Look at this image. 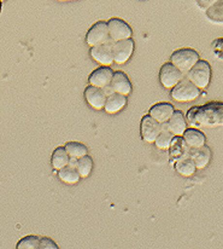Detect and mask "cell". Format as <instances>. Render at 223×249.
Wrapping results in <instances>:
<instances>
[{
	"label": "cell",
	"mask_w": 223,
	"mask_h": 249,
	"mask_svg": "<svg viewBox=\"0 0 223 249\" xmlns=\"http://www.w3.org/2000/svg\"><path fill=\"white\" fill-rule=\"evenodd\" d=\"M113 71L110 67H99V68L94 69L91 73V75L88 76V83L92 86L100 87V89H105L109 87L112 80Z\"/></svg>",
	"instance_id": "7c38bea8"
},
{
	"label": "cell",
	"mask_w": 223,
	"mask_h": 249,
	"mask_svg": "<svg viewBox=\"0 0 223 249\" xmlns=\"http://www.w3.org/2000/svg\"><path fill=\"white\" fill-rule=\"evenodd\" d=\"M182 138L191 149L200 148V146L205 145V142H207L205 134L200 132L199 129L193 128V127L186 129L185 133L182 134Z\"/></svg>",
	"instance_id": "44dd1931"
},
{
	"label": "cell",
	"mask_w": 223,
	"mask_h": 249,
	"mask_svg": "<svg viewBox=\"0 0 223 249\" xmlns=\"http://www.w3.org/2000/svg\"><path fill=\"white\" fill-rule=\"evenodd\" d=\"M106 96H108L106 92L104 91V89H100V87L88 85L85 89L86 102H87L92 108L96 109V110H101V109H104Z\"/></svg>",
	"instance_id": "4fadbf2b"
},
{
	"label": "cell",
	"mask_w": 223,
	"mask_h": 249,
	"mask_svg": "<svg viewBox=\"0 0 223 249\" xmlns=\"http://www.w3.org/2000/svg\"><path fill=\"white\" fill-rule=\"evenodd\" d=\"M175 169L180 176L191 177L195 173L197 167H195L194 161L192 160L191 156H186V158L175 161Z\"/></svg>",
	"instance_id": "603a6c76"
},
{
	"label": "cell",
	"mask_w": 223,
	"mask_h": 249,
	"mask_svg": "<svg viewBox=\"0 0 223 249\" xmlns=\"http://www.w3.org/2000/svg\"><path fill=\"white\" fill-rule=\"evenodd\" d=\"M199 59V53L194 49L183 47L174 51V53L170 56V63L174 64L178 71L186 75Z\"/></svg>",
	"instance_id": "7a4b0ae2"
},
{
	"label": "cell",
	"mask_w": 223,
	"mask_h": 249,
	"mask_svg": "<svg viewBox=\"0 0 223 249\" xmlns=\"http://www.w3.org/2000/svg\"><path fill=\"white\" fill-rule=\"evenodd\" d=\"M1 1H4V0H1Z\"/></svg>",
	"instance_id": "1f68e13d"
},
{
	"label": "cell",
	"mask_w": 223,
	"mask_h": 249,
	"mask_svg": "<svg viewBox=\"0 0 223 249\" xmlns=\"http://www.w3.org/2000/svg\"><path fill=\"white\" fill-rule=\"evenodd\" d=\"M165 127L174 134L175 137H182L185 131L187 129V121H186L185 115L182 111L174 110L173 115L165 124Z\"/></svg>",
	"instance_id": "9a60e30c"
},
{
	"label": "cell",
	"mask_w": 223,
	"mask_h": 249,
	"mask_svg": "<svg viewBox=\"0 0 223 249\" xmlns=\"http://www.w3.org/2000/svg\"><path fill=\"white\" fill-rule=\"evenodd\" d=\"M183 78H185V74L178 71L176 67L172 63L163 64L159 71V81L162 86H164L165 89H172Z\"/></svg>",
	"instance_id": "30bf717a"
},
{
	"label": "cell",
	"mask_w": 223,
	"mask_h": 249,
	"mask_svg": "<svg viewBox=\"0 0 223 249\" xmlns=\"http://www.w3.org/2000/svg\"><path fill=\"white\" fill-rule=\"evenodd\" d=\"M164 124H165L158 123L150 115L143 116L140 124V133L143 141L146 143H153L158 134L160 133V131L164 128Z\"/></svg>",
	"instance_id": "8992f818"
},
{
	"label": "cell",
	"mask_w": 223,
	"mask_h": 249,
	"mask_svg": "<svg viewBox=\"0 0 223 249\" xmlns=\"http://www.w3.org/2000/svg\"><path fill=\"white\" fill-rule=\"evenodd\" d=\"M112 40H109L104 44L96 45V46L91 47L89 51V56L92 59L100 63L101 66L110 67L113 63V53H112Z\"/></svg>",
	"instance_id": "52a82bcc"
},
{
	"label": "cell",
	"mask_w": 223,
	"mask_h": 249,
	"mask_svg": "<svg viewBox=\"0 0 223 249\" xmlns=\"http://www.w3.org/2000/svg\"><path fill=\"white\" fill-rule=\"evenodd\" d=\"M110 40L108 29V22L98 21L89 28L86 36V42L89 46H96V45L104 44V42Z\"/></svg>",
	"instance_id": "9c48e42d"
},
{
	"label": "cell",
	"mask_w": 223,
	"mask_h": 249,
	"mask_svg": "<svg viewBox=\"0 0 223 249\" xmlns=\"http://www.w3.org/2000/svg\"><path fill=\"white\" fill-rule=\"evenodd\" d=\"M64 148L73 160H78V159L88 154L87 146L82 143H79V142H68Z\"/></svg>",
	"instance_id": "cb8c5ba5"
},
{
	"label": "cell",
	"mask_w": 223,
	"mask_h": 249,
	"mask_svg": "<svg viewBox=\"0 0 223 249\" xmlns=\"http://www.w3.org/2000/svg\"><path fill=\"white\" fill-rule=\"evenodd\" d=\"M174 106L170 103H157L153 107H151L148 115L152 116L155 120H157L160 124H167L170 116L174 113Z\"/></svg>",
	"instance_id": "e0dca14e"
},
{
	"label": "cell",
	"mask_w": 223,
	"mask_h": 249,
	"mask_svg": "<svg viewBox=\"0 0 223 249\" xmlns=\"http://www.w3.org/2000/svg\"><path fill=\"white\" fill-rule=\"evenodd\" d=\"M169 153H170V160L177 161L180 159L190 156L191 148L186 144L183 141L182 137H174L172 144L169 146Z\"/></svg>",
	"instance_id": "ac0fdd59"
},
{
	"label": "cell",
	"mask_w": 223,
	"mask_h": 249,
	"mask_svg": "<svg viewBox=\"0 0 223 249\" xmlns=\"http://www.w3.org/2000/svg\"><path fill=\"white\" fill-rule=\"evenodd\" d=\"M207 18L215 23L223 24V0H217L207 10H205Z\"/></svg>",
	"instance_id": "484cf974"
},
{
	"label": "cell",
	"mask_w": 223,
	"mask_h": 249,
	"mask_svg": "<svg viewBox=\"0 0 223 249\" xmlns=\"http://www.w3.org/2000/svg\"><path fill=\"white\" fill-rule=\"evenodd\" d=\"M197 1V5L200 7L202 10H207L212 4L217 1V0H195Z\"/></svg>",
	"instance_id": "f1b7e54d"
},
{
	"label": "cell",
	"mask_w": 223,
	"mask_h": 249,
	"mask_svg": "<svg viewBox=\"0 0 223 249\" xmlns=\"http://www.w3.org/2000/svg\"><path fill=\"white\" fill-rule=\"evenodd\" d=\"M110 87L113 92H117L123 96H128L133 91V85L127 74L123 73V71H113Z\"/></svg>",
	"instance_id": "5bb4252c"
},
{
	"label": "cell",
	"mask_w": 223,
	"mask_h": 249,
	"mask_svg": "<svg viewBox=\"0 0 223 249\" xmlns=\"http://www.w3.org/2000/svg\"><path fill=\"white\" fill-rule=\"evenodd\" d=\"M174 134H173L164 124V128L160 131V133L158 134L157 138H156V141L153 142V143H155V145L157 146L158 149H160V150H168L170 144H172L173 139H174Z\"/></svg>",
	"instance_id": "4316f807"
},
{
	"label": "cell",
	"mask_w": 223,
	"mask_h": 249,
	"mask_svg": "<svg viewBox=\"0 0 223 249\" xmlns=\"http://www.w3.org/2000/svg\"><path fill=\"white\" fill-rule=\"evenodd\" d=\"M186 78L192 81L198 89H204L211 81V67L204 59H199L191 71L186 74Z\"/></svg>",
	"instance_id": "3957f363"
},
{
	"label": "cell",
	"mask_w": 223,
	"mask_h": 249,
	"mask_svg": "<svg viewBox=\"0 0 223 249\" xmlns=\"http://www.w3.org/2000/svg\"><path fill=\"white\" fill-rule=\"evenodd\" d=\"M190 156L194 161L197 169H204L211 161V150L209 146L203 145L197 149H191Z\"/></svg>",
	"instance_id": "d6986e66"
},
{
	"label": "cell",
	"mask_w": 223,
	"mask_h": 249,
	"mask_svg": "<svg viewBox=\"0 0 223 249\" xmlns=\"http://www.w3.org/2000/svg\"><path fill=\"white\" fill-rule=\"evenodd\" d=\"M58 178L61 179L63 183L69 184V185H74V184L79 183L81 179L80 173H79L78 168L75 166V160L71 159V162L69 165L64 166L58 171Z\"/></svg>",
	"instance_id": "ffe728a7"
},
{
	"label": "cell",
	"mask_w": 223,
	"mask_h": 249,
	"mask_svg": "<svg viewBox=\"0 0 223 249\" xmlns=\"http://www.w3.org/2000/svg\"><path fill=\"white\" fill-rule=\"evenodd\" d=\"M170 96L176 102H191L200 96V89L187 78H183L177 85L172 89Z\"/></svg>",
	"instance_id": "277c9868"
},
{
	"label": "cell",
	"mask_w": 223,
	"mask_h": 249,
	"mask_svg": "<svg viewBox=\"0 0 223 249\" xmlns=\"http://www.w3.org/2000/svg\"><path fill=\"white\" fill-rule=\"evenodd\" d=\"M75 166L78 168L79 173H80L81 178H87V177L91 176L92 171H93L94 163L91 156H88L87 154V155L75 160Z\"/></svg>",
	"instance_id": "d4e9b609"
},
{
	"label": "cell",
	"mask_w": 223,
	"mask_h": 249,
	"mask_svg": "<svg viewBox=\"0 0 223 249\" xmlns=\"http://www.w3.org/2000/svg\"><path fill=\"white\" fill-rule=\"evenodd\" d=\"M57 1H73V0H57Z\"/></svg>",
	"instance_id": "f546056e"
},
{
	"label": "cell",
	"mask_w": 223,
	"mask_h": 249,
	"mask_svg": "<svg viewBox=\"0 0 223 249\" xmlns=\"http://www.w3.org/2000/svg\"><path fill=\"white\" fill-rule=\"evenodd\" d=\"M17 249H58V246L44 236H26L17 243Z\"/></svg>",
	"instance_id": "8fae6325"
},
{
	"label": "cell",
	"mask_w": 223,
	"mask_h": 249,
	"mask_svg": "<svg viewBox=\"0 0 223 249\" xmlns=\"http://www.w3.org/2000/svg\"><path fill=\"white\" fill-rule=\"evenodd\" d=\"M212 50L219 58L223 59V38L216 39L212 42Z\"/></svg>",
	"instance_id": "83f0119b"
},
{
	"label": "cell",
	"mask_w": 223,
	"mask_h": 249,
	"mask_svg": "<svg viewBox=\"0 0 223 249\" xmlns=\"http://www.w3.org/2000/svg\"><path fill=\"white\" fill-rule=\"evenodd\" d=\"M126 106H127V96L112 91L106 96L104 110L108 114H116L122 110Z\"/></svg>",
	"instance_id": "2e32d148"
},
{
	"label": "cell",
	"mask_w": 223,
	"mask_h": 249,
	"mask_svg": "<svg viewBox=\"0 0 223 249\" xmlns=\"http://www.w3.org/2000/svg\"><path fill=\"white\" fill-rule=\"evenodd\" d=\"M70 162H71V158L69 156V154L66 153L64 146H58V148L54 149L51 158V163L54 171H59V169L63 168L64 166L69 165Z\"/></svg>",
	"instance_id": "7402d4cb"
},
{
	"label": "cell",
	"mask_w": 223,
	"mask_h": 249,
	"mask_svg": "<svg viewBox=\"0 0 223 249\" xmlns=\"http://www.w3.org/2000/svg\"><path fill=\"white\" fill-rule=\"evenodd\" d=\"M134 52V40L132 38L123 39V40L113 41L112 53L113 62L117 64L127 63L133 56Z\"/></svg>",
	"instance_id": "ba28073f"
},
{
	"label": "cell",
	"mask_w": 223,
	"mask_h": 249,
	"mask_svg": "<svg viewBox=\"0 0 223 249\" xmlns=\"http://www.w3.org/2000/svg\"><path fill=\"white\" fill-rule=\"evenodd\" d=\"M108 29L110 40L118 41L123 39H129L133 36V29L129 24L123 19L113 17L108 21Z\"/></svg>",
	"instance_id": "5b68a950"
},
{
	"label": "cell",
	"mask_w": 223,
	"mask_h": 249,
	"mask_svg": "<svg viewBox=\"0 0 223 249\" xmlns=\"http://www.w3.org/2000/svg\"><path fill=\"white\" fill-rule=\"evenodd\" d=\"M0 4H1V0H0Z\"/></svg>",
	"instance_id": "4dcf8cb0"
},
{
	"label": "cell",
	"mask_w": 223,
	"mask_h": 249,
	"mask_svg": "<svg viewBox=\"0 0 223 249\" xmlns=\"http://www.w3.org/2000/svg\"><path fill=\"white\" fill-rule=\"evenodd\" d=\"M186 121L193 128L223 126V103L210 102L204 106L193 107L187 113Z\"/></svg>",
	"instance_id": "6da1fadb"
}]
</instances>
